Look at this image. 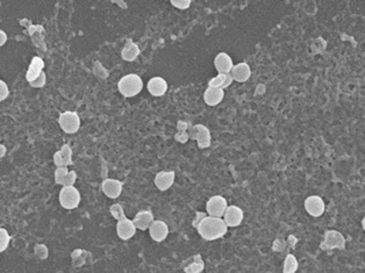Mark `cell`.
I'll return each instance as SVG.
<instances>
[{
	"label": "cell",
	"mask_w": 365,
	"mask_h": 273,
	"mask_svg": "<svg viewBox=\"0 0 365 273\" xmlns=\"http://www.w3.org/2000/svg\"><path fill=\"white\" fill-rule=\"evenodd\" d=\"M198 234L205 241H215L227 234L228 227L222 217L206 215L197 225Z\"/></svg>",
	"instance_id": "cell-1"
},
{
	"label": "cell",
	"mask_w": 365,
	"mask_h": 273,
	"mask_svg": "<svg viewBox=\"0 0 365 273\" xmlns=\"http://www.w3.org/2000/svg\"><path fill=\"white\" fill-rule=\"evenodd\" d=\"M143 89V82L138 75L129 74L120 79L118 83L119 92L126 98L137 96Z\"/></svg>",
	"instance_id": "cell-2"
},
{
	"label": "cell",
	"mask_w": 365,
	"mask_h": 273,
	"mask_svg": "<svg viewBox=\"0 0 365 273\" xmlns=\"http://www.w3.org/2000/svg\"><path fill=\"white\" fill-rule=\"evenodd\" d=\"M60 203L65 209L77 208L80 203V193L75 186H63L60 192Z\"/></svg>",
	"instance_id": "cell-3"
},
{
	"label": "cell",
	"mask_w": 365,
	"mask_h": 273,
	"mask_svg": "<svg viewBox=\"0 0 365 273\" xmlns=\"http://www.w3.org/2000/svg\"><path fill=\"white\" fill-rule=\"evenodd\" d=\"M189 137L198 142L200 149H206L211 145V132L206 126L195 125L190 126L188 129Z\"/></svg>",
	"instance_id": "cell-4"
},
{
	"label": "cell",
	"mask_w": 365,
	"mask_h": 273,
	"mask_svg": "<svg viewBox=\"0 0 365 273\" xmlns=\"http://www.w3.org/2000/svg\"><path fill=\"white\" fill-rule=\"evenodd\" d=\"M58 123L64 133L75 134L80 128V118L76 112L67 111L60 115Z\"/></svg>",
	"instance_id": "cell-5"
},
{
	"label": "cell",
	"mask_w": 365,
	"mask_h": 273,
	"mask_svg": "<svg viewBox=\"0 0 365 273\" xmlns=\"http://www.w3.org/2000/svg\"><path fill=\"white\" fill-rule=\"evenodd\" d=\"M322 250H343L345 247V238L341 232L337 230H327L324 234L323 242L320 244Z\"/></svg>",
	"instance_id": "cell-6"
},
{
	"label": "cell",
	"mask_w": 365,
	"mask_h": 273,
	"mask_svg": "<svg viewBox=\"0 0 365 273\" xmlns=\"http://www.w3.org/2000/svg\"><path fill=\"white\" fill-rule=\"evenodd\" d=\"M228 207V202L224 196L221 195H214L207 201L206 203V210L207 214L211 216L222 217Z\"/></svg>",
	"instance_id": "cell-7"
},
{
	"label": "cell",
	"mask_w": 365,
	"mask_h": 273,
	"mask_svg": "<svg viewBox=\"0 0 365 273\" xmlns=\"http://www.w3.org/2000/svg\"><path fill=\"white\" fill-rule=\"evenodd\" d=\"M136 232V227H135L133 220H129L128 217L125 216L118 220L116 223V234H118L119 238L122 241H128Z\"/></svg>",
	"instance_id": "cell-8"
},
{
	"label": "cell",
	"mask_w": 365,
	"mask_h": 273,
	"mask_svg": "<svg viewBox=\"0 0 365 273\" xmlns=\"http://www.w3.org/2000/svg\"><path fill=\"white\" fill-rule=\"evenodd\" d=\"M304 206L306 212L314 217L321 216L324 213V209H326V206H324L322 198H320V196L317 195L308 196V198L305 200Z\"/></svg>",
	"instance_id": "cell-9"
},
{
	"label": "cell",
	"mask_w": 365,
	"mask_h": 273,
	"mask_svg": "<svg viewBox=\"0 0 365 273\" xmlns=\"http://www.w3.org/2000/svg\"><path fill=\"white\" fill-rule=\"evenodd\" d=\"M149 234L155 242H162L169 235V227L164 221L154 220L150 227H149Z\"/></svg>",
	"instance_id": "cell-10"
},
{
	"label": "cell",
	"mask_w": 365,
	"mask_h": 273,
	"mask_svg": "<svg viewBox=\"0 0 365 273\" xmlns=\"http://www.w3.org/2000/svg\"><path fill=\"white\" fill-rule=\"evenodd\" d=\"M224 221L227 227H237L243 221V210L237 206H228L224 214Z\"/></svg>",
	"instance_id": "cell-11"
},
{
	"label": "cell",
	"mask_w": 365,
	"mask_h": 273,
	"mask_svg": "<svg viewBox=\"0 0 365 273\" xmlns=\"http://www.w3.org/2000/svg\"><path fill=\"white\" fill-rule=\"evenodd\" d=\"M54 164L57 167L69 166L72 164V150L68 144H63L60 150L56 151L53 156Z\"/></svg>",
	"instance_id": "cell-12"
},
{
	"label": "cell",
	"mask_w": 365,
	"mask_h": 273,
	"mask_svg": "<svg viewBox=\"0 0 365 273\" xmlns=\"http://www.w3.org/2000/svg\"><path fill=\"white\" fill-rule=\"evenodd\" d=\"M101 188H103L104 194L106 196H108L109 199H116L118 196H120L122 192V183L116 179L108 178V179H105L103 181Z\"/></svg>",
	"instance_id": "cell-13"
},
{
	"label": "cell",
	"mask_w": 365,
	"mask_h": 273,
	"mask_svg": "<svg viewBox=\"0 0 365 273\" xmlns=\"http://www.w3.org/2000/svg\"><path fill=\"white\" fill-rule=\"evenodd\" d=\"M176 173L173 171H160L155 177V185L159 191H166L174 183Z\"/></svg>",
	"instance_id": "cell-14"
},
{
	"label": "cell",
	"mask_w": 365,
	"mask_h": 273,
	"mask_svg": "<svg viewBox=\"0 0 365 273\" xmlns=\"http://www.w3.org/2000/svg\"><path fill=\"white\" fill-rule=\"evenodd\" d=\"M233 81L237 83H246L251 77V69L248 63H239L233 67L231 71Z\"/></svg>",
	"instance_id": "cell-15"
},
{
	"label": "cell",
	"mask_w": 365,
	"mask_h": 273,
	"mask_svg": "<svg viewBox=\"0 0 365 273\" xmlns=\"http://www.w3.org/2000/svg\"><path fill=\"white\" fill-rule=\"evenodd\" d=\"M154 220H155L154 214H152L150 210H141V212H138L136 215L134 216L133 222L136 229L144 231L149 229Z\"/></svg>",
	"instance_id": "cell-16"
},
{
	"label": "cell",
	"mask_w": 365,
	"mask_h": 273,
	"mask_svg": "<svg viewBox=\"0 0 365 273\" xmlns=\"http://www.w3.org/2000/svg\"><path fill=\"white\" fill-rule=\"evenodd\" d=\"M147 89L151 96L162 97L167 91V83L162 77H154L148 82Z\"/></svg>",
	"instance_id": "cell-17"
},
{
	"label": "cell",
	"mask_w": 365,
	"mask_h": 273,
	"mask_svg": "<svg viewBox=\"0 0 365 273\" xmlns=\"http://www.w3.org/2000/svg\"><path fill=\"white\" fill-rule=\"evenodd\" d=\"M43 68H45V62H43L41 57L36 56L33 58L31 62V65H29V68H28L27 74H26L27 82L31 84L34 82L35 79H38L43 72Z\"/></svg>",
	"instance_id": "cell-18"
},
{
	"label": "cell",
	"mask_w": 365,
	"mask_h": 273,
	"mask_svg": "<svg viewBox=\"0 0 365 273\" xmlns=\"http://www.w3.org/2000/svg\"><path fill=\"white\" fill-rule=\"evenodd\" d=\"M214 65L219 74H231L233 67V60L228 54L220 53L217 55L214 60Z\"/></svg>",
	"instance_id": "cell-19"
},
{
	"label": "cell",
	"mask_w": 365,
	"mask_h": 273,
	"mask_svg": "<svg viewBox=\"0 0 365 273\" xmlns=\"http://www.w3.org/2000/svg\"><path fill=\"white\" fill-rule=\"evenodd\" d=\"M204 267H205V263H204L200 254H195V256L189 257L182 263V270L186 273H200L204 270Z\"/></svg>",
	"instance_id": "cell-20"
},
{
	"label": "cell",
	"mask_w": 365,
	"mask_h": 273,
	"mask_svg": "<svg viewBox=\"0 0 365 273\" xmlns=\"http://www.w3.org/2000/svg\"><path fill=\"white\" fill-rule=\"evenodd\" d=\"M225 91L221 89H214V87H207L204 94V100L209 106H217L224 100Z\"/></svg>",
	"instance_id": "cell-21"
},
{
	"label": "cell",
	"mask_w": 365,
	"mask_h": 273,
	"mask_svg": "<svg viewBox=\"0 0 365 273\" xmlns=\"http://www.w3.org/2000/svg\"><path fill=\"white\" fill-rule=\"evenodd\" d=\"M28 32L33 40V42H34V45L36 47H39V48H41L42 50H47L46 43L43 41V36L45 35H42L45 34V29H43V27L40 26V25H35V26L34 25H31V27L28 28Z\"/></svg>",
	"instance_id": "cell-22"
},
{
	"label": "cell",
	"mask_w": 365,
	"mask_h": 273,
	"mask_svg": "<svg viewBox=\"0 0 365 273\" xmlns=\"http://www.w3.org/2000/svg\"><path fill=\"white\" fill-rule=\"evenodd\" d=\"M233 81L231 74H219L212 78L209 82V87H214V89H221L225 90L232 85Z\"/></svg>",
	"instance_id": "cell-23"
},
{
	"label": "cell",
	"mask_w": 365,
	"mask_h": 273,
	"mask_svg": "<svg viewBox=\"0 0 365 273\" xmlns=\"http://www.w3.org/2000/svg\"><path fill=\"white\" fill-rule=\"evenodd\" d=\"M138 55H140V48H138L136 43H134L131 40H127L125 47H123L121 56L125 61L127 62H133L137 58Z\"/></svg>",
	"instance_id": "cell-24"
},
{
	"label": "cell",
	"mask_w": 365,
	"mask_h": 273,
	"mask_svg": "<svg viewBox=\"0 0 365 273\" xmlns=\"http://www.w3.org/2000/svg\"><path fill=\"white\" fill-rule=\"evenodd\" d=\"M298 267H299V263H298L297 258L294 257V254L288 253L285 258V261H284L283 271L285 273H294L298 270Z\"/></svg>",
	"instance_id": "cell-25"
},
{
	"label": "cell",
	"mask_w": 365,
	"mask_h": 273,
	"mask_svg": "<svg viewBox=\"0 0 365 273\" xmlns=\"http://www.w3.org/2000/svg\"><path fill=\"white\" fill-rule=\"evenodd\" d=\"M86 251L82 250V249H77L72 252L71 257H72V263H74V266H76V267L82 266V265L85 264L87 260L91 259V257H85V258L83 257V254Z\"/></svg>",
	"instance_id": "cell-26"
},
{
	"label": "cell",
	"mask_w": 365,
	"mask_h": 273,
	"mask_svg": "<svg viewBox=\"0 0 365 273\" xmlns=\"http://www.w3.org/2000/svg\"><path fill=\"white\" fill-rule=\"evenodd\" d=\"M10 242H11V236L9 234V231H7L6 229L2 228L0 229V251H2V252H4V251L9 247Z\"/></svg>",
	"instance_id": "cell-27"
},
{
	"label": "cell",
	"mask_w": 365,
	"mask_h": 273,
	"mask_svg": "<svg viewBox=\"0 0 365 273\" xmlns=\"http://www.w3.org/2000/svg\"><path fill=\"white\" fill-rule=\"evenodd\" d=\"M109 212H111L112 216L115 218V220H120V218L125 217V212H123V208L122 206L120 205V203H114V205H112L111 207H109Z\"/></svg>",
	"instance_id": "cell-28"
},
{
	"label": "cell",
	"mask_w": 365,
	"mask_h": 273,
	"mask_svg": "<svg viewBox=\"0 0 365 273\" xmlns=\"http://www.w3.org/2000/svg\"><path fill=\"white\" fill-rule=\"evenodd\" d=\"M69 173L68 166H61L57 167L56 171H55V183L57 185H61L62 181H63L64 177Z\"/></svg>",
	"instance_id": "cell-29"
},
{
	"label": "cell",
	"mask_w": 365,
	"mask_h": 273,
	"mask_svg": "<svg viewBox=\"0 0 365 273\" xmlns=\"http://www.w3.org/2000/svg\"><path fill=\"white\" fill-rule=\"evenodd\" d=\"M76 179H77V173L76 171H69V173L67 176L64 177L63 181H62V186H74V184L76 183Z\"/></svg>",
	"instance_id": "cell-30"
},
{
	"label": "cell",
	"mask_w": 365,
	"mask_h": 273,
	"mask_svg": "<svg viewBox=\"0 0 365 273\" xmlns=\"http://www.w3.org/2000/svg\"><path fill=\"white\" fill-rule=\"evenodd\" d=\"M171 5L178 10H188L191 5V0H171Z\"/></svg>",
	"instance_id": "cell-31"
},
{
	"label": "cell",
	"mask_w": 365,
	"mask_h": 273,
	"mask_svg": "<svg viewBox=\"0 0 365 273\" xmlns=\"http://www.w3.org/2000/svg\"><path fill=\"white\" fill-rule=\"evenodd\" d=\"M35 253L36 256H39L40 259H46L48 257V249H47L46 245L38 244L35 246Z\"/></svg>",
	"instance_id": "cell-32"
},
{
	"label": "cell",
	"mask_w": 365,
	"mask_h": 273,
	"mask_svg": "<svg viewBox=\"0 0 365 273\" xmlns=\"http://www.w3.org/2000/svg\"><path fill=\"white\" fill-rule=\"evenodd\" d=\"M46 81H47V76L45 72H42L41 76L38 79H35L34 82L31 83L32 87H36V89H40V87H43L46 85Z\"/></svg>",
	"instance_id": "cell-33"
},
{
	"label": "cell",
	"mask_w": 365,
	"mask_h": 273,
	"mask_svg": "<svg viewBox=\"0 0 365 273\" xmlns=\"http://www.w3.org/2000/svg\"><path fill=\"white\" fill-rule=\"evenodd\" d=\"M174 140L180 143H186L190 140L188 130H178V133L174 135Z\"/></svg>",
	"instance_id": "cell-34"
},
{
	"label": "cell",
	"mask_w": 365,
	"mask_h": 273,
	"mask_svg": "<svg viewBox=\"0 0 365 273\" xmlns=\"http://www.w3.org/2000/svg\"><path fill=\"white\" fill-rule=\"evenodd\" d=\"M10 94V90L7 84L4 81H0V101L5 100Z\"/></svg>",
	"instance_id": "cell-35"
},
{
	"label": "cell",
	"mask_w": 365,
	"mask_h": 273,
	"mask_svg": "<svg viewBox=\"0 0 365 273\" xmlns=\"http://www.w3.org/2000/svg\"><path fill=\"white\" fill-rule=\"evenodd\" d=\"M206 215H209V214H206V213H202V212H197V213H196V218H195V221L192 222V225H193V227L197 228V225H198V224L200 223V221H202L203 218L205 217Z\"/></svg>",
	"instance_id": "cell-36"
},
{
	"label": "cell",
	"mask_w": 365,
	"mask_h": 273,
	"mask_svg": "<svg viewBox=\"0 0 365 273\" xmlns=\"http://www.w3.org/2000/svg\"><path fill=\"white\" fill-rule=\"evenodd\" d=\"M189 123L185 121H178L177 123V129L178 130H188L189 129Z\"/></svg>",
	"instance_id": "cell-37"
},
{
	"label": "cell",
	"mask_w": 365,
	"mask_h": 273,
	"mask_svg": "<svg viewBox=\"0 0 365 273\" xmlns=\"http://www.w3.org/2000/svg\"><path fill=\"white\" fill-rule=\"evenodd\" d=\"M7 41V35L4 31H0V46H4Z\"/></svg>",
	"instance_id": "cell-38"
},
{
	"label": "cell",
	"mask_w": 365,
	"mask_h": 273,
	"mask_svg": "<svg viewBox=\"0 0 365 273\" xmlns=\"http://www.w3.org/2000/svg\"><path fill=\"white\" fill-rule=\"evenodd\" d=\"M284 249V244H280L279 239H276V242L273 243V250L277 251H282Z\"/></svg>",
	"instance_id": "cell-39"
},
{
	"label": "cell",
	"mask_w": 365,
	"mask_h": 273,
	"mask_svg": "<svg viewBox=\"0 0 365 273\" xmlns=\"http://www.w3.org/2000/svg\"><path fill=\"white\" fill-rule=\"evenodd\" d=\"M5 152H6V149H5V145H0V157H4L5 156Z\"/></svg>",
	"instance_id": "cell-40"
}]
</instances>
